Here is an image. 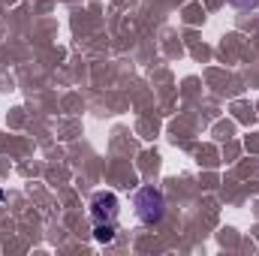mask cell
<instances>
[{"mask_svg":"<svg viewBox=\"0 0 259 256\" xmlns=\"http://www.w3.org/2000/svg\"><path fill=\"white\" fill-rule=\"evenodd\" d=\"M91 217L97 226V241L109 244L115 238V220H118V196L115 193H97L91 202Z\"/></svg>","mask_w":259,"mask_h":256,"instance_id":"6da1fadb","label":"cell"},{"mask_svg":"<svg viewBox=\"0 0 259 256\" xmlns=\"http://www.w3.org/2000/svg\"><path fill=\"white\" fill-rule=\"evenodd\" d=\"M136 217L145 223V226H154L163 220V211H166V199L157 187H142L136 193Z\"/></svg>","mask_w":259,"mask_h":256,"instance_id":"7a4b0ae2","label":"cell"},{"mask_svg":"<svg viewBox=\"0 0 259 256\" xmlns=\"http://www.w3.org/2000/svg\"><path fill=\"white\" fill-rule=\"evenodd\" d=\"M232 6H238V9H256L259 0H229Z\"/></svg>","mask_w":259,"mask_h":256,"instance_id":"3957f363","label":"cell"},{"mask_svg":"<svg viewBox=\"0 0 259 256\" xmlns=\"http://www.w3.org/2000/svg\"><path fill=\"white\" fill-rule=\"evenodd\" d=\"M0 202H3V190H0Z\"/></svg>","mask_w":259,"mask_h":256,"instance_id":"277c9868","label":"cell"}]
</instances>
